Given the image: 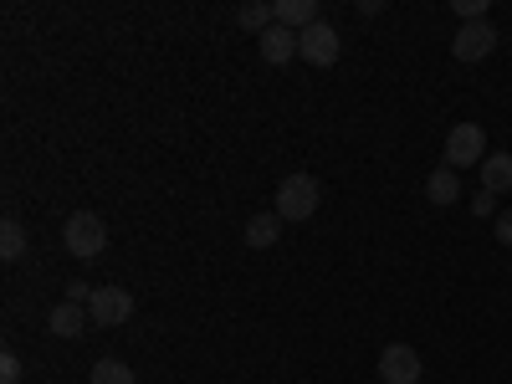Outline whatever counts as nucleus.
Listing matches in <instances>:
<instances>
[{"label":"nucleus","mask_w":512,"mask_h":384,"mask_svg":"<svg viewBox=\"0 0 512 384\" xmlns=\"http://www.w3.org/2000/svg\"><path fill=\"white\" fill-rule=\"evenodd\" d=\"M318 200H323V190H318V180L313 175H287L282 185H277V216L282 221H313L318 216Z\"/></svg>","instance_id":"nucleus-1"},{"label":"nucleus","mask_w":512,"mask_h":384,"mask_svg":"<svg viewBox=\"0 0 512 384\" xmlns=\"http://www.w3.org/2000/svg\"><path fill=\"white\" fill-rule=\"evenodd\" d=\"M62 241H67V251H72V256L93 262V256L108 246V226H103V216H93V210H72L67 226H62Z\"/></svg>","instance_id":"nucleus-2"},{"label":"nucleus","mask_w":512,"mask_h":384,"mask_svg":"<svg viewBox=\"0 0 512 384\" xmlns=\"http://www.w3.org/2000/svg\"><path fill=\"white\" fill-rule=\"evenodd\" d=\"M482 159H487L482 123H456L451 134H446V169H466V164L482 169Z\"/></svg>","instance_id":"nucleus-3"},{"label":"nucleus","mask_w":512,"mask_h":384,"mask_svg":"<svg viewBox=\"0 0 512 384\" xmlns=\"http://www.w3.org/2000/svg\"><path fill=\"white\" fill-rule=\"evenodd\" d=\"M338 52H344V41H338V31H333L328 21H318V26H308V31H297V57H303V62L333 67Z\"/></svg>","instance_id":"nucleus-4"},{"label":"nucleus","mask_w":512,"mask_h":384,"mask_svg":"<svg viewBox=\"0 0 512 384\" xmlns=\"http://www.w3.org/2000/svg\"><path fill=\"white\" fill-rule=\"evenodd\" d=\"M497 52V31L487 21H461V31L451 36V57L456 62H482Z\"/></svg>","instance_id":"nucleus-5"},{"label":"nucleus","mask_w":512,"mask_h":384,"mask_svg":"<svg viewBox=\"0 0 512 384\" xmlns=\"http://www.w3.org/2000/svg\"><path fill=\"white\" fill-rule=\"evenodd\" d=\"M88 318L93 328H118L134 318V297H128V287H98L93 303H88Z\"/></svg>","instance_id":"nucleus-6"},{"label":"nucleus","mask_w":512,"mask_h":384,"mask_svg":"<svg viewBox=\"0 0 512 384\" xmlns=\"http://www.w3.org/2000/svg\"><path fill=\"white\" fill-rule=\"evenodd\" d=\"M379 379L384 384H420V354L410 344H390L379 354Z\"/></svg>","instance_id":"nucleus-7"},{"label":"nucleus","mask_w":512,"mask_h":384,"mask_svg":"<svg viewBox=\"0 0 512 384\" xmlns=\"http://www.w3.org/2000/svg\"><path fill=\"white\" fill-rule=\"evenodd\" d=\"M47 328L57 338H82V333L93 328V318H88V308H82V303H67V297H62V303L47 313Z\"/></svg>","instance_id":"nucleus-8"},{"label":"nucleus","mask_w":512,"mask_h":384,"mask_svg":"<svg viewBox=\"0 0 512 384\" xmlns=\"http://www.w3.org/2000/svg\"><path fill=\"white\" fill-rule=\"evenodd\" d=\"M272 6H277V26H287V31H308L323 21L318 0H272Z\"/></svg>","instance_id":"nucleus-9"},{"label":"nucleus","mask_w":512,"mask_h":384,"mask_svg":"<svg viewBox=\"0 0 512 384\" xmlns=\"http://www.w3.org/2000/svg\"><path fill=\"white\" fill-rule=\"evenodd\" d=\"M256 41H262V57H267L272 67H282V62L297 57V31H287V26H272V31H262Z\"/></svg>","instance_id":"nucleus-10"},{"label":"nucleus","mask_w":512,"mask_h":384,"mask_svg":"<svg viewBox=\"0 0 512 384\" xmlns=\"http://www.w3.org/2000/svg\"><path fill=\"white\" fill-rule=\"evenodd\" d=\"M482 190H492V195L512 190V154H487L482 159Z\"/></svg>","instance_id":"nucleus-11"},{"label":"nucleus","mask_w":512,"mask_h":384,"mask_svg":"<svg viewBox=\"0 0 512 384\" xmlns=\"http://www.w3.org/2000/svg\"><path fill=\"white\" fill-rule=\"evenodd\" d=\"M277 231H282V216H277V210H262V216L246 221V246L267 251V246H277Z\"/></svg>","instance_id":"nucleus-12"},{"label":"nucleus","mask_w":512,"mask_h":384,"mask_svg":"<svg viewBox=\"0 0 512 384\" xmlns=\"http://www.w3.org/2000/svg\"><path fill=\"white\" fill-rule=\"evenodd\" d=\"M236 26L262 36V31H272V26H277V6H272V0H251V6H241V11H236Z\"/></svg>","instance_id":"nucleus-13"},{"label":"nucleus","mask_w":512,"mask_h":384,"mask_svg":"<svg viewBox=\"0 0 512 384\" xmlns=\"http://www.w3.org/2000/svg\"><path fill=\"white\" fill-rule=\"evenodd\" d=\"M425 195H431V205H451L461 195V180H456V169H436L431 180H425Z\"/></svg>","instance_id":"nucleus-14"},{"label":"nucleus","mask_w":512,"mask_h":384,"mask_svg":"<svg viewBox=\"0 0 512 384\" xmlns=\"http://www.w3.org/2000/svg\"><path fill=\"white\" fill-rule=\"evenodd\" d=\"M93 384H139L134 369H128L123 359H98L93 364Z\"/></svg>","instance_id":"nucleus-15"},{"label":"nucleus","mask_w":512,"mask_h":384,"mask_svg":"<svg viewBox=\"0 0 512 384\" xmlns=\"http://www.w3.org/2000/svg\"><path fill=\"white\" fill-rule=\"evenodd\" d=\"M21 251H26V231H21V221H6L0 226V256H6V262H21Z\"/></svg>","instance_id":"nucleus-16"},{"label":"nucleus","mask_w":512,"mask_h":384,"mask_svg":"<svg viewBox=\"0 0 512 384\" xmlns=\"http://www.w3.org/2000/svg\"><path fill=\"white\" fill-rule=\"evenodd\" d=\"M472 216H477V221H487V216H502V210H497V195H492V190H477V200H472Z\"/></svg>","instance_id":"nucleus-17"},{"label":"nucleus","mask_w":512,"mask_h":384,"mask_svg":"<svg viewBox=\"0 0 512 384\" xmlns=\"http://www.w3.org/2000/svg\"><path fill=\"white\" fill-rule=\"evenodd\" d=\"M21 374H26V369H21L16 354H0V384H21Z\"/></svg>","instance_id":"nucleus-18"},{"label":"nucleus","mask_w":512,"mask_h":384,"mask_svg":"<svg viewBox=\"0 0 512 384\" xmlns=\"http://www.w3.org/2000/svg\"><path fill=\"white\" fill-rule=\"evenodd\" d=\"M456 16L461 21H487V0H456Z\"/></svg>","instance_id":"nucleus-19"},{"label":"nucleus","mask_w":512,"mask_h":384,"mask_svg":"<svg viewBox=\"0 0 512 384\" xmlns=\"http://www.w3.org/2000/svg\"><path fill=\"white\" fill-rule=\"evenodd\" d=\"M497 241L512 246V210H502V216H497Z\"/></svg>","instance_id":"nucleus-20"}]
</instances>
